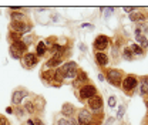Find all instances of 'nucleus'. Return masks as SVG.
Wrapping results in <instances>:
<instances>
[{
    "instance_id": "obj_1",
    "label": "nucleus",
    "mask_w": 148,
    "mask_h": 125,
    "mask_svg": "<svg viewBox=\"0 0 148 125\" xmlns=\"http://www.w3.org/2000/svg\"><path fill=\"white\" fill-rule=\"evenodd\" d=\"M107 80L112 85L120 87L123 84V72L120 71V70H115V68H110L107 71Z\"/></svg>"
},
{
    "instance_id": "obj_2",
    "label": "nucleus",
    "mask_w": 148,
    "mask_h": 125,
    "mask_svg": "<svg viewBox=\"0 0 148 125\" xmlns=\"http://www.w3.org/2000/svg\"><path fill=\"white\" fill-rule=\"evenodd\" d=\"M97 95V88L91 85V84H87V85H83L80 88V98L81 100H91L92 97Z\"/></svg>"
},
{
    "instance_id": "obj_3",
    "label": "nucleus",
    "mask_w": 148,
    "mask_h": 125,
    "mask_svg": "<svg viewBox=\"0 0 148 125\" xmlns=\"http://www.w3.org/2000/svg\"><path fill=\"white\" fill-rule=\"evenodd\" d=\"M121 85H123L124 91L130 92V91H132V89L138 85V78H137L135 75H127V77L123 80V84H121Z\"/></svg>"
},
{
    "instance_id": "obj_4",
    "label": "nucleus",
    "mask_w": 148,
    "mask_h": 125,
    "mask_svg": "<svg viewBox=\"0 0 148 125\" xmlns=\"http://www.w3.org/2000/svg\"><path fill=\"white\" fill-rule=\"evenodd\" d=\"M110 46V38L106 36H98L94 40V48L98 50V53H103Z\"/></svg>"
},
{
    "instance_id": "obj_5",
    "label": "nucleus",
    "mask_w": 148,
    "mask_h": 125,
    "mask_svg": "<svg viewBox=\"0 0 148 125\" xmlns=\"http://www.w3.org/2000/svg\"><path fill=\"white\" fill-rule=\"evenodd\" d=\"M88 107L91 108V111L94 112H97V111H101V108H103V98H101V95H95V97H92L91 100H88Z\"/></svg>"
},
{
    "instance_id": "obj_6",
    "label": "nucleus",
    "mask_w": 148,
    "mask_h": 125,
    "mask_svg": "<svg viewBox=\"0 0 148 125\" xmlns=\"http://www.w3.org/2000/svg\"><path fill=\"white\" fill-rule=\"evenodd\" d=\"M78 125H91V114L87 109H81L78 112Z\"/></svg>"
},
{
    "instance_id": "obj_7",
    "label": "nucleus",
    "mask_w": 148,
    "mask_h": 125,
    "mask_svg": "<svg viewBox=\"0 0 148 125\" xmlns=\"http://www.w3.org/2000/svg\"><path fill=\"white\" fill-rule=\"evenodd\" d=\"M37 61H38V58H37L36 54L26 53L23 55V63H24V66H26L27 68H33V67L37 64Z\"/></svg>"
},
{
    "instance_id": "obj_8",
    "label": "nucleus",
    "mask_w": 148,
    "mask_h": 125,
    "mask_svg": "<svg viewBox=\"0 0 148 125\" xmlns=\"http://www.w3.org/2000/svg\"><path fill=\"white\" fill-rule=\"evenodd\" d=\"M29 95V91H24V89H17V91H14L13 92V95H12V102L13 104H21V101H23V98H26Z\"/></svg>"
},
{
    "instance_id": "obj_9",
    "label": "nucleus",
    "mask_w": 148,
    "mask_h": 125,
    "mask_svg": "<svg viewBox=\"0 0 148 125\" xmlns=\"http://www.w3.org/2000/svg\"><path fill=\"white\" fill-rule=\"evenodd\" d=\"M12 29H13V31H16V33H20V34H24L26 31H29L30 30V26L26 23V21H20V23H12Z\"/></svg>"
},
{
    "instance_id": "obj_10",
    "label": "nucleus",
    "mask_w": 148,
    "mask_h": 125,
    "mask_svg": "<svg viewBox=\"0 0 148 125\" xmlns=\"http://www.w3.org/2000/svg\"><path fill=\"white\" fill-rule=\"evenodd\" d=\"M74 112H75V107H74L73 104H70V102L63 104V107H61V114H63L64 117H71Z\"/></svg>"
},
{
    "instance_id": "obj_11",
    "label": "nucleus",
    "mask_w": 148,
    "mask_h": 125,
    "mask_svg": "<svg viewBox=\"0 0 148 125\" xmlns=\"http://www.w3.org/2000/svg\"><path fill=\"white\" fill-rule=\"evenodd\" d=\"M95 61H97V64L98 66H101V67H106L107 64H108V55L106 53H95Z\"/></svg>"
},
{
    "instance_id": "obj_12",
    "label": "nucleus",
    "mask_w": 148,
    "mask_h": 125,
    "mask_svg": "<svg viewBox=\"0 0 148 125\" xmlns=\"http://www.w3.org/2000/svg\"><path fill=\"white\" fill-rule=\"evenodd\" d=\"M147 14L145 13H131L130 14V20L131 21H135V23H145L147 21Z\"/></svg>"
},
{
    "instance_id": "obj_13",
    "label": "nucleus",
    "mask_w": 148,
    "mask_h": 125,
    "mask_svg": "<svg viewBox=\"0 0 148 125\" xmlns=\"http://www.w3.org/2000/svg\"><path fill=\"white\" fill-rule=\"evenodd\" d=\"M12 46L17 50V51H20V53H26V50H27V44L24 43V41H21V40H18V41H13L12 43Z\"/></svg>"
},
{
    "instance_id": "obj_14",
    "label": "nucleus",
    "mask_w": 148,
    "mask_h": 125,
    "mask_svg": "<svg viewBox=\"0 0 148 125\" xmlns=\"http://www.w3.org/2000/svg\"><path fill=\"white\" fill-rule=\"evenodd\" d=\"M135 38H137V41H138V46L143 48V50H145V48H148V38L144 34H140V36H135Z\"/></svg>"
},
{
    "instance_id": "obj_15",
    "label": "nucleus",
    "mask_w": 148,
    "mask_h": 125,
    "mask_svg": "<svg viewBox=\"0 0 148 125\" xmlns=\"http://www.w3.org/2000/svg\"><path fill=\"white\" fill-rule=\"evenodd\" d=\"M56 81V84L58 85V84H61L63 83V80H64V72H63V70H61V67L60 68H57L54 71V78H53Z\"/></svg>"
},
{
    "instance_id": "obj_16",
    "label": "nucleus",
    "mask_w": 148,
    "mask_h": 125,
    "mask_svg": "<svg viewBox=\"0 0 148 125\" xmlns=\"http://www.w3.org/2000/svg\"><path fill=\"white\" fill-rule=\"evenodd\" d=\"M46 51H47V47H46V43L44 41H40L38 44H37L36 47V55H44L46 54Z\"/></svg>"
},
{
    "instance_id": "obj_17",
    "label": "nucleus",
    "mask_w": 148,
    "mask_h": 125,
    "mask_svg": "<svg viewBox=\"0 0 148 125\" xmlns=\"http://www.w3.org/2000/svg\"><path fill=\"white\" fill-rule=\"evenodd\" d=\"M74 68H77V64H75L74 61H69V63L63 64V67H61V70H63L64 74H66L67 71H70V70H74Z\"/></svg>"
},
{
    "instance_id": "obj_18",
    "label": "nucleus",
    "mask_w": 148,
    "mask_h": 125,
    "mask_svg": "<svg viewBox=\"0 0 148 125\" xmlns=\"http://www.w3.org/2000/svg\"><path fill=\"white\" fill-rule=\"evenodd\" d=\"M12 20L14 21V23H20V21H24L26 20V16L24 14H21V13H12Z\"/></svg>"
},
{
    "instance_id": "obj_19",
    "label": "nucleus",
    "mask_w": 148,
    "mask_h": 125,
    "mask_svg": "<svg viewBox=\"0 0 148 125\" xmlns=\"http://www.w3.org/2000/svg\"><path fill=\"white\" fill-rule=\"evenodd\" d=\"M24 109L29 112V114H33V112H36V107H34V101H27L26 104H24Z\"/></svg>"
},
{
    "instance_id": "obj_20",
    "label": "nucleus",
    "mask_w": 148,
    "mask_h": 125,
    "mask_svg": "<svg viewBox=\"0 0 148 125\" xmlns=\"http://www.w3.org/2000/svg\"><path fill=\"white\" fill-rule=\"evenodd\" d=\"M123 55H124L125 60H132V58H134V53H132L131 47H125V48L123 50Z\"/></svg>"
},
{
    "instance_id": "obj_21",
    "label": "nucleus",
    "mask_w": 148,
    "mask_h": 125,
    "mask_svg": "<svg viewBox=\"0 0 148 125\" xmlns=\"http://www.w3.org/2000/svg\"><path fill=\"white\" fill-rule=\"evenodd\" d=\"M130 47H131L132 53L137 54V55H143V54H144V50H143V48H141V47H140L138 44H131Z\"/></svg>"
},
{
    "instance_id": "obj_22",
    "label": "nucleus",
    "mask_w": 148,
    "mask_h": 125,
    "mask_svg": "<svg viewBox=\"0 0 148 125\" xmlns=\"http://www.w3.org/2000/svg\"><path fill=\"white\" fill-rule=\"evenodd\" d=\"M86 81H87V74L84 71H78V75H77L75 83H86Z\"/></svg>"
},
{
    "instance_id": "obj_23",
    "label": "nucleus",
    "mask_w": 148,
    "mask_h": 125,
    "mask_svg": "<svg viewBox=\"0 0 148 125\" xmlns=\"http://www.w3.org/2000/svg\"><path fill=\"white\" fill-rule=\"evenodd\" d=\"M10 54H12V57H13V58H21V53L17 51L13 46H10Z\"/></svg>"
},
{
    "instance_id": "obj_24",
    "label": "nucleus",
    "mask_w": 148,
    "mask_h": 125,
    "mask_svg": "<svg viewBox=\"0 0 148 125\" xmlns=\"http://www.w3.org/2000/svg\"><path fill=\"white\" fill-rule=\"evenodd\" d=\"M138 29L141 30V33H147L148 34V21H145V23H140V24H138Z\"/></svg>"
},
{
    "instance_id": "obj_25",
    "label": "nucleus",
    "mask_w": 148,
    "mask_h": 125,
    "mask_svg": "<svg viewBox=\"0 0 148 125\" xmlns=\"http://www.w3.org/2000/svg\"><path fill=\"white\" fill-rule=\"evenodd\" d=\"M21 36H23V34H20V33H16V31H12V33H10V37L13 38V41H18V40L21 38Z\"/></svg>"
},
{
    "instance_id": "obj_26",
    "label": "nucleus",
    "mask_w": 148,
    "mask_h": 125,
    "mask_svg": "<svg viewBox=\"0 0 148 125\" xmlns=\"http://www.w3.org/2000/svg\"><path fill=\"white\" fill-rule=\"evenodd\" d=\"M124 112H125V107L124 105H120V108H118V118H123L124 117Z\"/></svg>"
},
{
    "instance_id": "obj_27",
    "label": "nucleus",
    "mask_w": 148,
    "mask_h": 125,
    "mask_svg": "<svg viewBox=\"0 0 148 125\" xmlns=\"http://www.w3.org/2000/svg\"><path fill=\"white\" fill-rule=\"evenodd\" d=\"M115 101H117V98H115L114 95H111L110 98H108V105H110L111 108H112V107H115Z\"/></svg>"
},
{
    "instance_id": "obj_28",
    "label": "nucleus",
    "mask_w": 148,
    "mask_h": 125,
    "mask_svg": "<svg viewBox=\"0 0 148 125\" xmlns=\"http://www.w3.org/2000/svg\"><path fill=\"white\" fill-rule=\"evenodd\" d=\"M141 85H145V87H148V75L141 77Z\"/></svg>"
},
{
    "instance_id": "obj_29",
    "label": "nucleus",
    "mask_w": 148,
    "mask_h": 125,
    "mask_svg": "<svg viewBox=\"0 0 148 125\" xmlns=\"http://www.w3.org/2000/svg\"><path fill=\"white\" fill-rule=\"evenodd\" d=\"M57 125H69V121H67L66 118H60V120L57 121Z\"/></svg>"
},
{
    "instance_id": "obj_30",
    "label": "nucleus",
    "mask_w": 148,
    "mask_h": 125,
    "mask_svg": "<svg viewBox=\"0 0 148 125\" xmlns=\"http://www.w3.org/2000/svg\"><path fill=\"white\" fill-rule=\"evenodd\" d=\"M112 10H114L112 7H108V9H106V13H104V16H106V17L111 16V14H112Z\"/></svg>"
},
{
    "instance_id": "obj_31",
    "label": "nucleus",
    "mask_w": 148,
    "mask_h": 125,
    "mask_svg": "<svg viewBox=\"0 0 148 125\" xmlns=\"http://www.w3.org/2000/svg\"><path fill=\"white\" fill-rule=\"evenodd\" d=\"M7 124H9V122H7L3 117H0V125H7Z\"/></svg>"
},
{
    "instance_id": "obj_32",
    "label": "nucleus",
    "mask_w": 148,
    "mask_h": 125,
    "mask_svg": "<svg viewBox=\"0 0 148 125\" xmlns=\"http://www.w3.org/2000/svg\"><path fill=\"white\" fill-rule=\"evenodd\" d=\"M69 125H78V121H77V120H70V121H69Z\"/></svg>"
},
{
    "instance_id": "obj_33",
    "label": "nucleus",
    "mask_w": 148,
    "mask_h": 125,
    "mask_svg": "<svg viewBox=\"0 0 148 125\" xmlns=\"http://www.w3.org/2000/svg\"><path fill=\"white\" fill-rule=\"evenodd\" d=\"M17 112H18V117H23V115H24V111H23L21 108H18V109H17Z\"/></svg>"
},
{
    "instance_id": "obj_34",
    "label": "nucleus",
    "mask_w": 148,
    "mask_h": 125,
    "mask_svg": "<svg viewBox=\"0 0 148 125\" xmlns=\"http://www.w3.org/2000/svg\"><path fill=\"white\" fill-rule=\"evenodd\" d=\"M124 10H125L127 13H130V14H131V12H132L134 9H132V7H124Z\"/></svg>"
},
{
    "instance_id": "obj_35",
    "label": "nucleus",
    "mask_w": 148,
    "mask_h": 125,
    "mask_svg": "<svg viewBox=\"0 0 148 125\" xmlns=\"http://www.w3.org/2000/svg\"><path fill=\"white\" fill-rule=\"evenodd\" d=\"M98 80H100V81H104V75H103V74H98Z\"/></svg>"
},
{
    "instance_id": "obj_36",
    "label": "nucleus",
    "mask_w": 148,
    "mask_h": 125,
    "mask_svg": "<svg viewBox=\"0 0 148 125\" xmlns=\"http://www.w3.org/2000/svg\"><path fill=\"white\" fill-rule=\"evenodd\" d=\"M112 121H114V118H108V120H107V125H111Z\"/></svg>"
},
{
    "instance_id": "obj_37",
    "label": "nucleus",
    "mask_w": 148,
    "mask_h": 125,
    "mask_svg": "<svg viewBox=\"0 0 148 125\" xmlns=\"http://www.w3.org/2000/svg\"><path fill=\"white\" fill-rule=\"evenodd\" d=\"M80 50H81V51H86V50H87V48H86V47H84V46H83V44H80Z\"/></svg>"
},
{
    "instance_id": "obj_38",
    "label": "nucleus",
    "mask_w": 148,
    "mask_h": 125,
    "mask_svg": "<svg viewBox=\"0 0 148 125\" xmlns=\"http://www.w3.org/2000/svg\"><path fill=\"white\" fill-rule=\"evenodd\" d=\"M6 111H7L9 114H12V112H13V109H12V108H10V107H9V108H6Z\"/></svg>"
},
{
    "instance_id": "obj_39",
    "label": "nucleus",
    "mask_w": 148,
    "mask_h": 125,
    "mask_svg": "<svg viewBox=\"0 0 148 125\" xmlns=\"http://www.w3.org/2000/svg\"><path fill=\"white\" fill-rule=\"evenodd\" d=\"M27 125H34V122H33L32 120H29V121H27Z\"/></svg>"
},
{
    "instance_id": "obj_40",
    "label": "nucleus",
    "mask_w": 148,
    "mask_h": 125,
    "mask_svg": "<svg viewBox=\"0 0 148 125\" xmlns=\"http://www.w3.org/2000/svg\"><path fill=\"white\" fill-rule=\"evenodd\" d=\"M83 27H90V29H92L91 24H83Z\"/></svg>"
},
{
    "instance_id": "obj_41",
    "label": "nucleus",
    "mask_w": 148,
    "mask_h": 125,
    "mask_svg": "<svg viewBox=\"0 0 148 125\" xmlns=\"http://www.w3.org/2000/svg\"><path fill=\"white\" fill-rule=\"evenodd\" d=\"M36 124H37V125H43V122H41L40 120H37V121H36Z\"/></svg>"
},
{
    "instance_id": "obj_42",
    "label": "nucleus",
    "mask_w": 148,
    "mask_h": 125,
    "mask_svg": "<svg viewBox=\"0 0 148 125\" xmlns=\"http://www.w3.org/2000/svg\"><path fill=\"white\" fill-rule=\"evenodd\" d=\"M145 125H148V124H145Z\"/></svg>"
},
{
    "instance_id": "obj_43",
    "label": "nucleus",
    "mask_w": 148,
    "mask_h": 125,
    "mask_svg": "<svg viewBox=\"0 0 148 125\" xmlns=\"http://www.w3.org/2000/svg\"><path fill=\"white\" fill-rule=\"evenodd\" d=\"M147 95H148V94H147Z\"/></svg>"
}]
</instances>
